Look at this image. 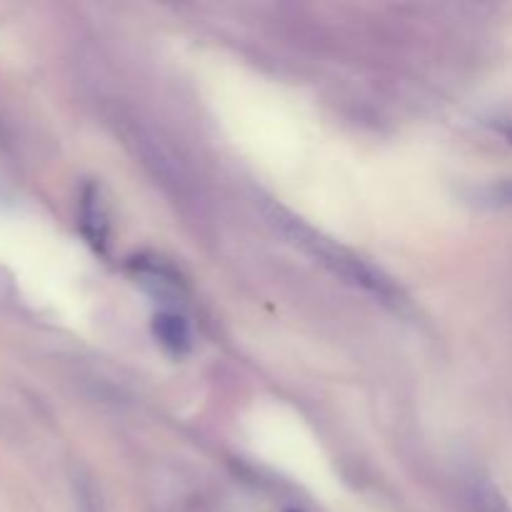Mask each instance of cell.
<instances>
[{"mask_svg": "<svg viewBox=\"0 0 512 512\" xmlns=\"http://www.w3.org/2000/svg\"><path fill=\"white\" fill-rule=\"evenodd\" d=\"M80 228H83L85 238H88L93 248L105 250L110 233L108 208H105L100 188L93 183L85 185L83 195H80Z\"/></svg>", "mask_w": 512, "mask_h": 512, "instance_id": "2", "label": "cell"}, {"mask_svg": "<svg viewBox=\"0 0 512 512\" xmlns=\"http://www.w3.org/2000/svg\"><path fill=\"white\" fill-rule=\"evenodd\" d=\"M265 218H268V223L273 225L283 238H288L290 243H293L295 248L303 250V253L313 255V258L318 260L320 265H325L330 273L340 275V278L348 280V283L368 290L370 295L380 298L383 303H400V300H403L400 290L395 288V283L383 273V270H378L375 265H370L368 260H363L360 255H355L353 250L338 245L335 240L325 238L323 233H318V230H313L310 225H305L303 220L290 215L288 210L268 205V208H265Z\"/></svg>", "mask_w": 512, "mask_h": 512, "instance_id": "1", "label": "cell"}, {"mask_svg": "<svg viewBox=\"0 0 512 512\" xmlns=\"http://www.w3.org/2000/svg\"><path fill=\"white\" fill-rule=\"evenodd\" d=\"M480 203L488 205H512V178L500 180L490 188L480 190Z\"/></svg>", "mask_w": 512, "mask_h": 512, "instance_id": "5", "label": "cell"}, {"mask_svg": "<svg viewBox=\"0 0 512 512\" xmlns=\"http://www.w3.org/2000/svg\"><path fill=\"white\" fill-rule=\"evenodd\" d=\"M153 333L158 343L163 345L168 353L185 355L193 345V335H190L188 320L175 310H163L153 318Z\"/></svg>", "mask_w": 512, "mask_h": 512, "instance_id": "3", "label": "cell"}, {"mask_svg": "<svg viewBox=\"0 0 512 512\" xmlns=\"http://www.w3.org/2000/svg\"><path fill=\"white\" fill-rule=\"evenodd\" d=\"M490 125H493V130L500 135V138H505V143L512 145V110H508V113H498L495 118H490Z\"/></svg>", "mask_w": 512, "mask_h": 512, "instance_id": "6", "label": "cell"}, {"mask_svg": "<svg viewBox=\"0 0 512 512\" xmlns=\"http://www.w3.org/2000/svg\"><path fill=\"white\" fill-rule=\"evenodd\" d=\"M475 508H478V512H510V505L505 503L498 488H493L490 483L478 485V490H475Z\"/></svg>", "mask_w": 512, "mask_h": 512, "instance_id": "4", "label": "cell"}]
</instances>
